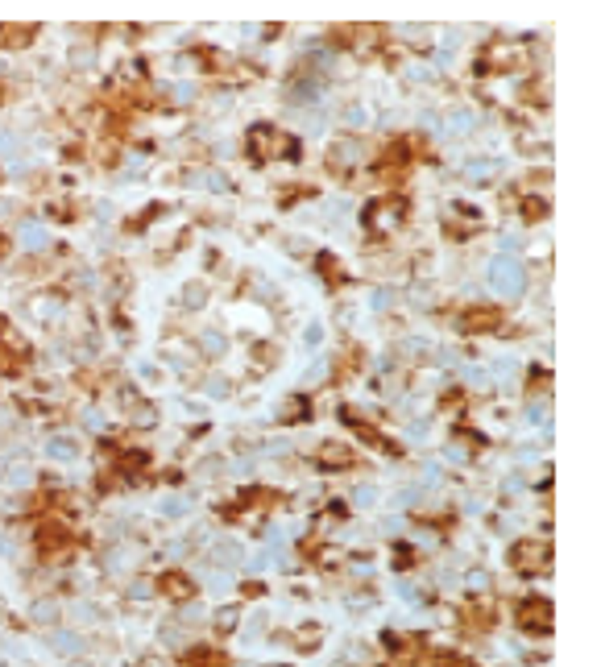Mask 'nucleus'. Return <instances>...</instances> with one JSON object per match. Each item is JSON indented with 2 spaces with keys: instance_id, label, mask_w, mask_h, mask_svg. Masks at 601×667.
Listing matches in <instances>:
<instances>
[{
  "instance_id": "nucleus-1",
  "label": "nucleus",
  "mask_w": 601,
  "mask_h": 667,
  "mask_svg": "<svg viewBox=\"0 0 601 667\" xmlns=\"http://www.w3.org/2000/svg\"><path fill=\"white\" fill-rule=\"evenodd\" d=\"M489 282L498 286V295H518V290H522V266H518L514 257H502V262H494Z\"/></svg>"
},
{
  "instance_id": "nucleus-2",
  "label": "nucleus",
  "mask_w": 601,
  "mask_h": 667,
  "mask_svg": "<svg viewBox=\"0 0 601 667\" xmlns=\"http://www.w3.org/2000/svg\"><path fill=\"white\" fill-rule=\"evenodd\" d=\"M518 622H522V630H539V634H548V630H552V605L535 597L531 605H522Z\"/></svg>"
},
{
  "instance_id": "nucleus-3",
  "label": "nucleus",
  "mask_w": 601,
  "mask_h": 667,
  "mask_svg": "<svg viewBox=\"0 0 601 667\" xmlns=\"http://www.w3.org/2000/svg\"><path fill=\"white\" fill-rule=\"evenodd\" d=\"M498 307H473V311L461 315V328L464 332H485V328H498Z\"/></svg>"
},
{
  "instance_id": "nucleus-4",
  "label": "nucleus",
  "mask_w": 601,
  "mask_h": 667,
  "mask_svg": "<svg viewBox=\"0 0 601 667\" xmlns=\"http://www.w3.org/2000/svg\"><path fill=\"white\" fill-rule=\"evenodd\" d=\"M162 593L175 597V601H191V597H195V584L187 577H179V572H166V577H162Z\"/></svg>"
},
{
  "instance_id": "nucleus-5",
  "label": "nucleus",
  "mask_w": 601,
  "mask_h": 667,
  "mask_svg": "<svg viewBox=\"0 0 601 667\" xmlns=\"http://www.w3.org/2000/svg\"><path fill=\"white\" fill-rule=\"evenodd\" d=\"M34 34H38L34 25H0V38H4V46H25Z\"/></svg>"
},
{
  "instance_id": "nucleus-6",
  "label": "nucleus",
  "mask_w": 601,
  "mask_h": 667,
  "mask_svg": "<svg viewBox=\"0 0 601 667\" xmlns=\"http://www.w3.org/2000/svg\"><path fill=\"white\" fill-rule=\"evenodd\" d=\"M187 667H229V659L220 651H195V655H187Z\"/></svg>"
},
{
  "instance_id": "nucleus-7",
  "label": "nucleus",
  "mask_w": 601,
  "mask_h": 667,
  "mask_svg": "<svg viewBox=\"0 0 601 667\" xmlns=\"http://www.w3.org/2000/svg\"><path fill=\"white\" fill-rule=\"evenodd\" d=\"M539 555H543V551H535V547H531V543H522V547H518V551H514V564H518V568H522V572H527V564H535V560H539ZM543 560H548V555H543Z\"/></svg>"
},
{
  "instance_id": "nucleus-8",
  "label": "nucleus",
  "mask_w": 601,
  "mask_h": 667,
  "mask_svg": "<svg viewBox=\"0 0 601 667\" xmlns=\"http://www.w3.org/2000/svg\"><path fill=\"white\" fill-rule=\"evenodd\" d=\"M62 543H67V531H62V527H46V531H42V547H62Z\"/></svg>"
},
{
  "instance_id": "nucleus-9",
  "label": "nucleus",
  "mask_w": 601,
  "mask_h": 667,
  "mask_svg": "<svg viewBox=\"0 0 601 667\" xmlns=\"http://www.w3.org/2000/svg\"><path fill=\"white\" fill-rule=\"evenodd\" d=\"M320 456H324L327 464H332V460H336V464H349V452H344V447H332V444H327Z\"/></svg>"
},
{
  "instance_id": "nucleus-10",
  "label": "nucleus",
  "mask_w": 601,
  "mask_h": 667,
  "mask_svg": "<svg viewBox=\"0 0 601 667\" xmlns=\"http://www.w3.org/2000/svg\"><path fill=\"white\" fill-rule=\"evenodd\" d=\"M543 212H548V208H543L539 199H527V208H522V216H527V220H539Z\"/></svg>"
},
{
  "instance_id": "nucleus-11",
  "label": "nucleus",
  "mask_w": 601,
  "mask_h": 667,
  "mask_svg": "<svg viewBox=\"0 0 601 667\" xmlns=\"http://www.w3.org/2000/svg\"><path fill=\"white\" fill-rule=\"evenodd\" d=\"M13 365H17V356L8 353L4 344H0V373H13Z\"/></svg>"
},
{
  "instance_id": "nucleus-12",
  "label": "nucleus",
  "mask_w": 601,
  "mask_h": 667,
  "mask_svg": "<svg viewBox=\"0 0 601 667\" xmlns=\"http://www.w3.org/2000/svg\"><path fill=\"white\" fill-rule=\"evenodd\" d=\"M50 452H54V456H71V452H75V444H71V440H67V444H62V440H54V444H50Z\"/></svg>"
},
{
  "instance_id": "nucleus-13",
  "label": "nucleus",
  "mask_w": 601,
  "mask_h": 667,
  "mask_svg": "<svg viewBox=\"0 0 601 667\" xmlns=\"http://www.w3.org/2000/svg\"><path fill=\"white\" fill-rule=\"evenodd\" d=\"M54 614H58V609H54V605H38V609H34V618H38V622H50V618H54Z\"/></svg>"
},
{
  "instance_id": "nucleus-14",
  "label": "nucleus",
  "mask_w": 601,
  "mask_h": 667,
  "mask_svg": "<svg viewBox=\"0 0 601 667\" xmlns=\"http://www.w3.org/2000/svg\"><path fill=\"white\" fill-rule=\"evenodd\" d=\"M320 269H324V278H340V274H336V262H332V257H320Z\"/></svg>"
},
{
  "instance_id": "nucleus-15",
  "label": "nucleus",
  "mask_w": 601,
  "mask_h": 667,
  "mask_svg": "<svg viewBox=\"0 0 601 667\" xmlns=\"http://www.w3.org/2000/svg\"><path fill=\"white\" fill-rule=\"evenodd\" d=\"M216 626H220V630H229V626H236V614H232V609H224V614L216 618Z\"/></svg>"
}]
</instances>
